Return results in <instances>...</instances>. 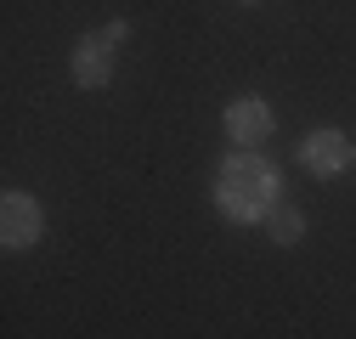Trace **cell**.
<instances>
[{"instance_id": "2", "label": "cell", "mask_w": 356, "mask_h": 339, "mask_svg": "<svg viewBox=\"0 0 356 339\" xmlns=\"http://www.w3.org/2000/svg\"><path fill=\"white\" fill-rule=\"evenodd\" d=\"M124 40H130V23H108V28H97L91 40H79V46H74L68 68H74L79 91H102V85L113 79V63L124 51Z\"/></svg>"}, {"instance_id": "5", "label": "cell", "mask_w": 356, "mask_h": 339, "mask_svg": "<svg viewBox=\"0 0 356 339\" xmlns=\"http://www.w3.org/2000/svg\"><path fill=\"white\" fill-rule=\"evenodd\" d=\"M220 124H227L232 147H260L266 136H272V108H266L260 97H238V102H227Z\"/></svg>"}, {"instance_id": "3", "label": "cell", "mask_w": 356, "mask_h": 339, "mask_svg": "<svg viewBox=\"0 0 356 339\" xmlns=\"http://www.w3.org/2000/svg\"><path fill=\"white\" fill-rule=\"evenodd\" d=\"M46 238V209L34 204V192H6L0 198V243L6 249H34Z\"/></svg>"}, {"instance_id": "4", "label": "cell", "mask_w": 356, "mask_h": 339, "mask_svg": "<svg viewBox=\"0 0 356 339\" xmlns=\"http://www.w3.org/2000/svg\"><path fill=\"white\" fill-rule=\"evenodd\" d=\"M300 164H305L317 181H334L339 170H350V136H345V131H311V136L300 142Z\"/></svg>"}, {"instance_id": "6", "label": "cell", "mask_w": 356, "mask_h": 339, "mask_svg": "<svg viewBox=\"0 0 356 339\" xmlns=\"http://www.w3.org/2000/svg\"><path fill=\"white\" fill-rule=\"evenodd\" d=\"M266 232H272V243H300L305 238V215L300 209H272V215H266Z\"/></svg>"}, {"instance_id": "7", "label": "cell", "mask_w": 356, "mask_h": 339, "mask_svg": "<svg viewBox=\"0 0 356 339\" xmlns=\"http://www.w3.org/2000/svg\"><path fill=\"white\" fill-rule=\"evenodd\" d=\"M243 6H260V0H243Z\"/></svg>"}, {"instance_id": "1", "label": "cell", "mask_w": 356, "mask_h": 339, "mask_svg": "<svg viewBox=\"0 0 356 339\" xmlns=\"http://www.w3.org/2000/svg\"><path fill=\"white\" fill-rule=\"evenodd\" d=\"M277 192H283V176L272 158H260L254 147H238L232 158H220L215 170V204L227 221H266L277 209Z\"/></svg>"}, {"instance_id": "8", "label": "cell", "mask_w": 356, "mask_h": 339, "mask_svg": "<svg viewBox=\"0 0 356 339\" xmlns=\"http://www.w3.org/2000/svg\"><path fill=\"white\" fill-rule=\"evenodd\" d=\"M350 158H356V142H350Z\"/></svg>"}]
</instances>
